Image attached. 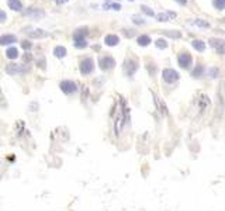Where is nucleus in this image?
Instances as JSON below:
<instances>
[{"mask_svg": "<svg viewBox=\"0 0 225 211\" xmlns=\"http://www.w3.org/2000/svg\"><path fill=\"white\" fill-rule=\"evenodd\" d=\"M93 59L91 58H86L83 59L82 62H80V72H82V75H89L91 73V70H93Z\"/></svg>", "mask_w": 225, "mask_h": 211, "instance_id": "f257e3e1", "label": "nucleus"}, {"mask_svg": "<svg viewBox=\"0 0 225 211\" xmlns=\"http://www.w3.org/2000/svg\"><path fill=\"white\" fill-rule=\"evenodd\" d=\"M163 79L167 83H173V82H176L179 79V73L173 69H165L163 70Z\"/></svg>", "mask_w": 225, "mask_h": 211, "instance_id": "f03ea898", "label": "nucleus"}, {"mask_svg": "<svg viewBox=\"0 0 225 211\" xmlns=\"http://www.w3.org/2000/svg\"><path fill=\"white\" fill-rule=\"evenodd\" d=\"M61 89L64 90V93H66V94H72L73 92L77 90V87H76V83L75 82H72V80H64L61 83Z\"/></svg>", "mask_w": 225, "mask_h": 211, "instance_id": "7ed1b4c3", "label": "nucleus"}, {"mask_svg": "<svg viewBox=\"0 0 225 211\" xmlns=\"http://www.w3.org/2000/svg\"><path fill=\"white\" fill-rule=\"evenodd\" d=\"M7 73H10V75H17V73H24L27 70V68L24 65H16V64H10L7 65Z\"/></svg>", "mask_w": 225, "mask_h": 211, "instance_id": "20e7f679", "label": "nucleus"}, {"mask_svg": "<svg viewBox=\"0 0 225 211\" xmlns=\"http://www.w3.org/2000/svg\"><path fill=\"white\" fill-rule=\"evenodd\" d=\"M116 65V62H114V59L111 57H104V58H101L100 59V68L101 69H111L113 66Z\"/></svg>", "mask_w": 225, "mask_h": 211, "instance_id": "39448f33", "label": "nucleus"}, {"mask_svg": "<svg viewBox=\"0 0 225 211\" xmlns=\"http://www.w3.org/2000/svg\"><path fill=\"white\" fill-rule=\"evenodd\" d=\"M26 16H30V17H32V19H39V17H44L45 13L44 10H41V9H30V10H27Z\"/></svg>", "mask_w": 225, "mask_h": 211, "instance_id": "423d86ee", "label": "nucleus"}, {"mask_svg": "<svg viewBox=\"0 0 225 211\" xmlns=\"http://www.w3.org/2000/svg\"><path fill=\"white\" fill-rule=\"evenodd\" d=\"M191 64V57L189 54H180L179 55V65L181 68H187Z\"/></svg>", "mask_w": 225, "mask_h": 211, "instance_id": "0eeeda50", "label": "nucleus"}, {"mask_svg": "<svg viewBox=\"0 0 225 211\" xmlns=\"http://www.w3.org/2000/svg\"><path fill=\"white\" fill-rule=\"evenodd\" d=\"M16 41H17L16 35H11V34H6V35H1V37H0V44L1 45L13 44V42H16Z\"/></svg>", "mask_w": 225, "mask_h": 211, "instance_id": "6e6552de", "label": "nucleus"}, {"mask_svg": "<svg viewBox=\"0 0 225 211\" xmlns=\"http://www.w3.org/2000/svg\"><path fill=\"white\" fill-rule=\"evenodd\" d=\"M124 69H125V73H127V75H132L135 70H136V62H135V61H132V62H131V61H127Z\"/></svg>", "mask_w": 225, "mask_h": 211, "instance_id": "1a4fd4ad", "label": "nucleus"}, {"mask_svg": "<svg viewBox=\"0 0 225 211\" xmlns=\"http://www.w3.org/2000/svg\"><path fill=\"white\" fill-rule=\"evenodd\" d=\"M7 4L9 7L14 10V11H20V10H23V6H21V1L20 0H7Z\"/></svg>", "mask_w": 225, "mask_h": 211, "instance_id": "9d476101", "label": "nucleus"}, {"mask_svg": "<svg viewBox=\"0 0 225 211\" xmlns=\"http://www.w3.org/2000/svg\"><path fill=\"white\" fill-rule=\"evenodd\" d=\"M28 37L30 38H42V37H46V32L44 30H35V31L28 32Z\"/></svg>", "mask_w": 225, "mask_h": 211, "instance_id": "9b49d317", "label": "nucleus"}, {"mask_svg": "<svg viewBox=\"0 0 225 211\" xmlns=\"http://www.w3.org/2000/svg\"><path fill=\"white\" fill-rule=\"evenodd\" d=\"M106 44L110 45V46H113V45H117L118 44V37L117 35H113V34H110V35H107L106 37Z\"/></svg>", "mask_w": 225, "mask_h": 211, "instance_id": "f8f14e48", "label": "nucleus"}, {"mask_svg": "<svg viewBox=\"0 0 225 211\" xmlns=\"http://www.w3.org/2000/svg\"><path fill=\"white\" fill-rule=\"evenodd\" d=\"M87 34V28H79L77 31H75L73 39H84V35Z\"/></svg>", "mask_w": 225, "mask_h": 211, "instance_id": "ddd939ff", "label": "nucleus"}, {"mask_svg": "<svg viewBox=\"0 0 225 211\" xmlns=\"http://www.w3.org/2000/svg\"><path fill=\"white\" fill-rule=\"evenodd\" d=\"M211 45L212 46H217L219 49V52H222L224 51V48H225V42L224 41H221V39H211Z\"/></svg>", "mask_w": 225, "mask_h": 211, "instance_id": "4468645a", "label": "nucleus"}, {"mask_svg": "<svg viewBox=\"0 0 225 211\" xmlns=\"http://www.w3.org/2000/svg\"><path fill=\"white\" fill-rule=\"evenodd\" d=\"M193 46L197 49V51L203 52L204 49H206V44L203 42V41H200V39H196V41H193Z\"/></svg>", "mask_w": 225, "mask_h": 211, "instance_id": "2eb2a0df", "label": "nucleus"}, {"mask_svg": "<svg viewBox=\"0 0 225 211\" xmlns=\"http://www.w3.org/2000/svg\"><path fill=\"white\" fill-rule=\"evenodd\" d=\"M54 54H55V57H58V58H62V57H65L66 55V49H65L64 46H56L55 49H54Z\"/></svg>", "mask_w": 225, "mask_h": 211, "instance_id": "dca6fc26", "label": "nucleus"}, {"mask_svg": "<svg viewBox=\"0 0 225 211\" xmlns=\"http://www.w3.org/2000/svg\"><path fill=\"white\" fill-rule=\"evenodd\" d=\"M6 55H7V58H10V59H16V58H19V51H17L16 48H10V49H7Z\"/></svg>", "mask_w": 225, "mask_h": 211, "instance_id": "f3484780", "label": "nucleus"}, {"mask_svg": "<svg viewBox=\"0 0 225 211\" xmlns=\"http://www.w3.org/2000/svg\"><path fill=\"white\" fill-rule=\"evenodd\" d=\"M149 42H151V38H149L148 35H141V37L138 38V44L141 45V46H146Z\"/></svg>", "mask_w": 225, "mask_h": 211, "instance_id": "a211bd4d", "label": "nucleus"}, {"mask_svg": "<svg viewBox=\"0 0 225 211\" xmlns=\"http://www.w3.org/2000/svg\"><path fill=\"white\" fill-rule=\"evenodd\" d=\"M75 46L76 48H86L87 46V42H86V39H75Z\"/></svg>", "mask_w": 225, "mask_h": 211, "instance_id": "6ab92c4d", "label": "nucleus"}, {"mask_svg": "<svg viewBox=\"0 0 225 211\" xmlns=\"http://www.w3.org/2000/svg\"><path fill=\"white\" fill-rule=\"evenodd\" d=\"M214 6L218 10H222V9H225V0H214Z\"/></svg>", "mask_w": 225, "mask_h": 211, "instance_id": "aec40b11", "label": "nucleus"}, {"mask_svg": "<svg viewBox=\"0 0 225 211\" xmlns=\"http://www.w3.org/2000/svg\"><path fill=\"white\" fill-rule=\"evenodd\" d=\"M141 9H142V11H144V13H145V14H148V16H151V17H154V16H155V13H154V11H152V10H151V9H149V7H146V6H142Z\"/></svg>", "mask_w": 225, "mask_h": 211, "instance_id": "412c9836", "label": "nucleus"}, {"mask_svg": "<svg viewBox=\"0 0 225 211\" xmlns=\"http://www.w3.org/2000/svg\"><path fill=\"white\" fill-rule=\"evenodd\" d=\"M156 46L163 49V48H166V46H167V44H166V41H165V39H158V41H156Z\"/></svg>", "mask_w": 225, "mask_h": 211, "instance_id": "4be33fe9", "label": "nucleus"}, {"mask_svg": "<svg viewBox=\"0 0 225 211\" xmlns=\"http://www.w3.org/2000/svg\"><path fill=\"white\" fill-rule=\"evenodd\" d=\"M158 20L159 21H167L169 20V14H158Z\"/></svg>", "mask_w": 225, "mask_h": 211, "instance_id": "5701e85b", "label": "nucleus"}, {"mask_svg": "<svg viewBox=\"0 0 225 211\" xmlns=\"http://www.w3.org/2000/svg\"><path fill=\"white\" fill-rule=\"evenodd\" d=\"M21 46H23L24 49H30L32 45H31V42H28V41H23V42H21Z\"/></svg>", "mask_w": 225, "mask_h": 211, "instance_id": "b1692460", "label": "nucleus"}, {"mask_svg": "<svg viewBox=\"0 0 225 211\" xmlns=\"http://www.w3.org/2000/svg\"><path fill=\"white\" fill-rule=\"evenodd\" d=\"M7 19V14L3 11V10H0V23H4Z\"/></svg>", "mask_w": 225, "mask_h": 211, "instance_id": "393cba45", "label": "nucleus"}, {"mask_svg": "<svg viewBox=\"0 0 225 211\" xmlns=\"http://www.w3.org/2000/svg\"><path fill=\"white\" fill-rule=\"evenodd\" d=\"M68 0H58V4H62V3H66Z\"/></svg>", "mask_w": 225, "mask_h": 211, "instance_id": "a878e982", "label": "nucleus"}, {"mask_svg": "<svg viewBox=\"0 0 225 211\" xmlns=\"http://www.w3.org/2000/svg\"><path fill=\"white\" fill-rule=\"evenodd\" d=\"M177 1H179V3H181V4H184V3H186V0H177Z\"/></svg>", "mask_w": 225, "mask_h": 211, "instance_id": "bb28decb", "label": "nucleus"}]
</instances>
